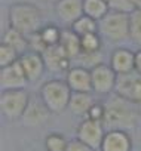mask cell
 I'll return each mask as SVG.
<instances>
[{
  "label": "cell",
  "mask_w": 141,
  "mask_h": 151,
  "mask_svg": "<svg viewBox=\"0 0 141 151\" xmlns=\"http://www.w3.org/2000/svg\"><path fill=\"white\" fill-rule=\"evenodd\" d=\"M106 108L103 124L106 130H132L138 123V104L119 96L117 93H111L103 102Z\"/></svg>",
  "instance_id": "obj_1"
},
{
  "label": "cell",
  "mask_w": 141,
  "mask_h": 151,
  "mask_svg": "<svg viewBox=\"0 0 141 151\" xmlns=\"http://www.w3.org/2000/svg\"><path fill=\"white\" fill-rule=\"evenodd\" d=\"M9 27L22 33L24 36H31L42 30L43 15L39 6L30 2H15L8 11Z\"/></svg>",
  "instance_id": "obj_2"
},
{
  "label": "cell",
  "mask_w": 141,
  "mask_h": 151,
  "mask_svg": "<svg viewBox=\"0 0 141 151\" xmlns=\"http://www.w3.org/2000/svg\"><path fill=\"white\" fill-rule=\"evenodd\" d=\"M72 93L73 91L70 89L67 82L59 79H52L45 82L39 91L40 99L52 114H59L68 110V102L72 98Z\"/></svg>",
  "instance_id": "obj_3"
},
{
  "label": "cell",
  "mask_w": 141,
  "mask_h": 151,
  "mask_svg": "<svg viewBox=\"0 0 141 151\" xmlns=\"http://www.w3.org/2000/svg\"><path fill=\"white\" fill-rule=\"evenodd\" d=\"M98 33L111 43H120L129 39V14L111 11L98 21Z\"/></svg>",
  "instance_id": "obj_4"
},
{
  "label": "cell",
  "mask_w": 141,
  "mask_h": 151,
  "mask_svg": "<svg viewBox=\"0 0 141 151\" xmlns=\"http://www.w3.org/2000/svg\"><path fill=\"white\" fill-rule=\"evenodd\" d=\"M30 93L27 89H14V91H2L0 93V111L3 119L8 122L21 120L28 104Z\"/></svg>",
  "instance_id": "obj_5"
},
{
  "label": "cell",
  "mask_w": 141,
  "mask_h": 151,
  "mask_svg": "<svg viewBox=\"0 0 141 151\" xmlns=\"http://www.w3.org/2000/svg\"><path fill=\"white\" fill-rule=\"evenodd\" d=\"M91 77H92V92L101 96H108L114 92L117 73L107 64L101 62L91 68Z\"/></svg>",
  "instance_id": "obj_6"
},
{
  "label": "cell",
  "mask_w": 141,
  "mask_h": 151,
  "mask_svg": "<svg viewBox=\"0 0 141 151\" xmlns=\"http://www.w3.org/2000/svg\"><path fill=\"white\" fill-rule=\"evenodd\" d=\"M114 93L135 104H141V76L135 71L117 74Z\"/></svg>",
  "instance_id": "obj_7"
},
{
  "label": "cell",
  "mask_w": 141,
  "mask_h": 151,
  "mask_svg": "<svg viewBox=\"0 0 141 151\" xmlns=\"http://www.w3.org/2000/svg\"><path fill=\"white\" fill-rule=\"evenodd\" d=\"M106 135V127L103 122L92 120V119H82L79 126L76 127V138L86 145L92 147L94 150H100L103 138Z\"/></svg>",
  "instance_id": "obj_8"
},
{
  "label": "cell",
  "mask_w": 141,
  "mask_h": 151,
  "mask_svg": "<svg viewBox=\"0 0 141 151\" xmlns=\"http://www.w3.org/2000/svg\"><path fill=\"white\" fill-rule=\"evenodd\" d=\"M28 83L30 82L22 70L20 59L8 67L0 68V88H2V91L25 89Z\"/></svg>",
  "instance_id": "obj_9"
},
{
  "label": "cell",
  "mask_w": 141,
  "mask_h": 151,
  "mask_svg": "<svg viewBox=\"0 0 141 151\" xmlns=\"http://www.w3.org/2000/svg\"><path fill=\"white\" fill-rule=\"evenodd\" d=\"M20 62L22 65V70H24L30 83L37 82L46 70L43 55L40 52H36V50H28V52L22 53L20 56Z\"/></svg>",
  "instance_id": "obj_10"
},
{
  "label": "cell",
  "mask_w": 141,
  "mask_h": 151,
  "mask_svg": "<svg viewBox=\"0 0 141 151\" xmlns=\"http://www.w3.org/2000/svg\"><path fill=\"white\" fill-rule=\"evenodd\" d=\"M54 9L58 19L70 27L83 15V0H58L54 5Z\"/></svg>",
  "instance_id": "obj_11"
},
{
  "label": "cell",
  "mask_w": 141,
  "mask_h": 151,
  "mask_svg": "<svg viewBox=\"0 0 141 151\" xmlns=\"http://www.w3.org/2000/svg\"><path fill=\"white\" fill-rule=\"evenodd\" d=\"M65 82L73 92H92L91 70L86 67H72L65 73Z\"/></svg>",
  "instance_id": "obj_12"
},
{
  "label": "cell",
  "mask_w": 141,
  "mask_h": 151,
  "mask_svg": "<svg viewBox=\"0 0 141 151\" xmlns=\"http://www.w3.org/2000/svg\"><path fill=\"white\" fill-rule=\"evenodd\" d=\"M100 151H132V139L126 130H106Z\"/></svg>",
  "instance_id": "obj_13"
},
{
  "label": "cell",
  "mask_w": 141,
  "mask_h": 151,
  "mask_svg": "<svg viewBox=\"0 0 141 151\" xmlns=\"http://www.w3.org/2000/svg\"><path fill=\"white\" fill-rule=\"evenodd\" d=\"M45 58V64L46 68L51 71H58V73H67L70 68V62L72 59L68 58V55L65 53V50L61 47V45H55V46H49L46 47V50L42 53Z\"/></svg>",
  "instance_id": "obj_14"
},
{
  "label": "cell",
  "mask_w": 141,
  "mask_h": 151,
  "mask_svg": "<svg viewBox=\"0 0 141 151\" xmlns=\"http://www.w3.org/2000/svg\"><path fill=\"white\" fill-rule=\"evenodd\" d=\"M51 111L49 108L43 104V101L40 99V96L37 99H30V104L22 116V123L25 126H31V127H36V126H40L43 123H46L51 117Z\"/></svg>",
  "instance_id": "obj_15"
},
{
  "label": "cell",
  "mask_w": 141,
  "mask_h": 151,
  "mask_svg": "<svg viewBox=\"0 0 141 151\" xmlns=\"http://www.w3.org/2000/svg\"><path fill=\"white\" fill-rule=\"evenodd\" d=\"M134 61H135V52H132L128 47H116L110 55V67L117 74H125L134 71Z\"/></svg>",
  "instance_id": "obj_16"
},
{
  "label": "cell",
  "mask_w": 141,
  "mask_h": 151,
  "mask_svg": "<svg viewBox=\"0 0 141 151\" xmlns=\"http://www.w3.org/2000/svg\"><path fill=\"white\" fill-rule=\"evenodd\" d=\"M95 102L97 101L94 99L92 92H73L68 102V110L72 114L85 119Z\"/></svg>",
  "instance_id": "obj_17"
},
{
  "label": "cell",
  "mask_w": 141,
  "mask_h": 151,
  "mask_svg": "<svg viewBox=\"0 0 141 151\" xmlns=\"http://www.w3.org/2000/svg\"><path fill=\"white\" fill-rule=\"evenodd\" d=\"M59 45L65 50V53L68 55L70 59H76L80 55V52H82V49H80V37L70 27L68 28H62Z\"/></svg>",
  "instance_id": "obj_18"
},
{
  "label": "cell",
  "mask_w": 141,
  "mask_h": 151,
  "mask_svg": "<svg viewBox=\"0 0 141 151\" xmlns=\"http://www.w3.org/2000/svg\"><path fill=\"white\" fill-rule=\"evenodd\" d=\"M2 43L12 46L20 55H22V53H25V52L30 50L28 37L24 36L22 33L17 31V30L12 28V27H9V28L3 33V36H2Z\"/></svg>",
  "instance_id": "obj_19"
},
{
  "label": "cell",
  "mask_w": 141,
  "mask_h": 151,
  "mask_svg": "<svg viewBox=\"0 0 141 151\" xmlns=\"http://www.w3.org/2000/svg\"><path fill=\"white\" fill-rule=\"evenodd\" d=\"M110 12L107 0H83V15L94 18L95 21L103 19Z\"/></svg>",
  "instance_id": "obj_20"
},
{
  "label": "cell",
  "mask_w": 141,
  "mask_h": 151,
  "mask_svg": "<svg viewBox=\"0 0 141 151\" xmlns=\"http://www.w3.org/2000/svg\"><path fill=\"white\" fill-rule=\"evenodd\" d=\"M72 28L79 37L89 34V33H98V21H95L94 18L88 17V15H82L79 19H76L72 25Z\"/></svg>",
  "instance_id": "obj_21"
},
{
  "label": "cell",
  "mask_w": 141,
  "mask_h": 151,
  "mask_svg": "<svg viewBox=\"0 0 141 151\" xmlns=\"http://www.w3.org/2000/svg\"><path fill=\"white\" fill-rule=\"evenodd\" d=\"M103 37L100 33H89L80 37V53H98L101 52Z\"/></svg>",
  "instance_id": "obj_22"
},
{
  "label": "cell",
  "mask_w": 141,
  "mask_h": 151,
  "mask_svg": "<svg viewBox=\"0 0 141 151\" xmlns=\"http://www.w3.org/2000/svg\"><path fill=\"white\" fill-rule=\"evenodd\" d=\"M39 33H40L42 40L45 42V45H46L48 47H49V46L59 45L62 30H61V28H58L55 24H45Z\"/></svg>",
  "instance_id": "obj_23"
},
{
  "label": "cell",
  "mask_w": 141,
  "mask_h": 151,
  "mask_svg": "<svg viewBox=\"0 0 141 151\" xmlns=\"http://www.w3.org/2000/svg\"><path fill=\"white\" fill-rule=\"evenodd\" d=\"M129 39L141 45V11H134L129 14Z\"/></svg>",
  "instance_id": "obj_24"
},
{
  "label": "cell",
  "mask_w": 141,
  "mask_h": 151,
  "mask_svg": "<svg viewBox=\"0 0 141 151\" xmlns=\"http://www.w3.org/2000/svg\"><path fill=\"white\" fill-rule=\"evenodd\" d=\"M45 147L46 151H67L68 141L61 133H49L45 138Z\"/></svg>",
  "instance_id": "obj_25"
},
{
  "label": "cell",
  "mask_w": 141,
  "mask_h": 151,
  "mask_svg": "<svg viewBox=\"0 0 141 151\" xmlns=\"http://www.w3.org/2000/svg\"><path fill=\"white\" fill-rule=\"evenodd\" d=\"M20 53L9 45L0 43V68L2 67H8L14 62H17L20 59Z\"/></svg>",
  "instance_id": "obj_26"
},
{
  "label": "cell",
  "mask_w": 141,
  "mask_h": 151,
  "mask_svg": "<svg viewBox=\"0 0 141 151\" xmlns=\"http://www.w3.org/2000/svg\"><path fill=\"white\" fill-rule=\"evenodd\" d=\"M108 5L111 11L131 14L135 11V0H108Z\"/></svg>",
  "instance_id": "obj_27"
},
{
  "label": "cell",
  "mask_w": 141,
  "mask_h": 151,
  "mask_svg": "<svg viewBox=\"0 0 141 151\" xmlns=\"http://www.w3.org/2000/svg\"><path fill=\"white\" fill-rule=\"evenodd\" d=\"M104 114H106V108H104V104H101V102H95L92 107H91V110H89V113H88V119H92V120H98V122H103L104 120Z\"/></svg>",
  "instance_id": "obj_28"
},
{
  "label": "cell",
  "mask_w": 141,
  "mask_h": 151,
  "mask_svg": "<svg viewBox=\"0 0 141 151\" xmlns=\"http://www.w3.org/2000/svg\"><path fill=\"white\" fill-rule=\"evenodd\" d=\"M67 151H97V150H94L92 147L86 145L85 142H82V141H79V139L76 138V139L68 141Z\"/></svg>",
  "instance_id": "obj_29"
},
{
  "label": "cell",
  "mask_w": 141,
  "mask_h": 151,
  "mask_svg": "<svg viewBox=\"0 0 141 151\" xmlns=\"http://www.w3.org/2000/svg\"><path fill=\"white\" fill-rule=\"evenodd\" d=\"M134 71L141 76V49L135 52V61H134Z\"/></svg>",
  "instance_id": "obj_30"
},
{
  "label": "cell",
  "mask_w": 141,
  "mask_h": 151,
  "mask_svg": "<svg viewBox=\"0 0 141 151\" xmlns=\"http://www.w3.org/2000/svg\"><path fill=\"white\" fill-rule=\"evenodd\" d=\"M135 11H141V0H135Z\"/></svg>",
  "instance_id": "obj_31"
},
{
  "label": "cell",
  "mask_w": 141,
  "mask_h": 151,
  "mask_svg": "<svg viewBox=\"0 0 141 151\" xmlns=\"http://www.w3.org/2000/svg\"><path fill=\"white\" fill-rule=\"evenodd\" d=\"M45 2H48V3H54V5H55V3L58 2V0H45Z\"/></svg>",
  "instance_id": "obj_32"
},
{
  "label": "cell",
  "mask_w": 141,
  "mask_h": 151,
  "mask_svg": "<svg viewBox=\"0 0 141 151\" xmlns=\"http://www.w3.org/2000/svg\"><path fill=\"white\" fill-rule=\"evenodd\" d=\"M107 2H108V0H107Z\"/></svg>",
  "instance_id": "obj_33"
}]
</instances>
